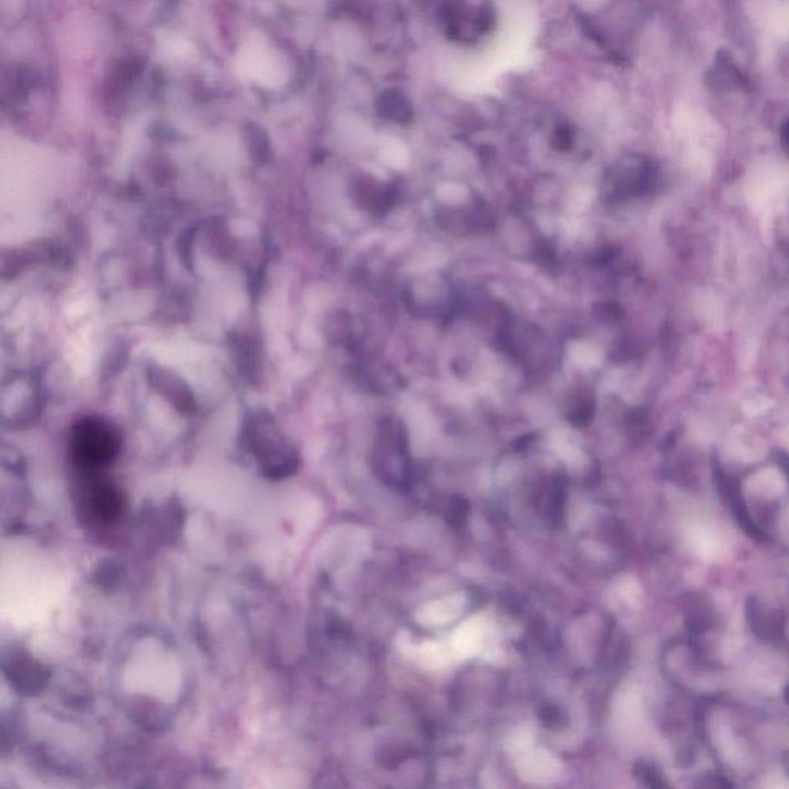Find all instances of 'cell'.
Wrapping results in <instances>:
<instances>
[{
    "mask_svg": "<svg viewBox=\"0 0 789 789\" xmlns=\"http://www.w3.org/2000/svg\"><path fill=\"white\" fill-rule=\"evenodd\" d=\"M246 435L247 446L258 459L266 477L277 480L297 470L298 454L266 416L253 418Z\"/></svg>",
    "mask_w": 789,
    "mask_h": 789,
    "instance_id": "6da1fadb",
    "label": "cell"
},
{
    "mask_svg": "<svg viewBox=\"0 0 789 789\" xmlns=\"http://www.w3.org/2000/svg\"><path fill=\"white\" fill-rule=\"evenodd\" d=\"M74 454L84 466H101L112 461L117 453V438L101 422H85L74 432Z\"/></svg>",
    "mask_w": 789,
    "mask_h": 789,
    "instance_id": "7a4b0ae2",
    "label": "cell"
},
{
    "mask_svg": "<svg viewBox=\"0 0 789 789\" xmlns=\"http://www.w3.org/2000/svg\"><path fill=\"white\" fill-rule=\"evenodd\" d=\"M123 497L113 486L101 485L93 489L92 508L97 517L113 520L123 512Z\"/></svg>",
    "mask_w": 789,
    "mask_h": 789,
    "instance_id": "3957f363",
    "label": "cell"
},
{
    "mask_svg": "<svg viewBox=\"0 0 789 789\" xmlns=\"http://www.w3.org/2000/svg\"><path fill=\"white\" fill-rule=\"evenodd\" d=\"M381 115L395 123H404L411 117L409 102L404 100L402 94L388 92L381 97L380 102Z\"/></svg>",
    "mask_w": 789,
    "mask_h": 789,
    "instance_id": "277c9868",
    "label": "cell"
},
{
    "mask_svg": "<svg viewBox=\"0 0 789 789\" xmlns=\"http://www.w3.org/2000/svg\"><path fill=\"white\" fill-rule=\"evenodd\" d=\"M634 775L637 777L642 785L650 788H665L666 783L663 780V775L661 769L654 767V765L645 764V761H640L635 765Z\"/></svg>",
    "mask_w": 789,
    "mask_h": 789,
    "instance_id": "5b68a950",
    "label": "cell"
},
{
    "mask_svg": "<svg viewBox=\"0 0 789 789\" xmlns=\"http://www.w3.org/2000/svg\"><path fill=\"white\" fill-rule=\"evenodd\" d=\"M564 492H567V490H564L563 482H557L551 502V517L556 523H559L561 518H563L564 502H567V500H564Z\"/></svg>",
    "mask_w": 789,
    "mask_h": 789,
    "instance_id": "8992f818",
    "label": "cell"
},
{
    "mask_svg": "<svg viewBox=\"0 0 789 789\" xmlns=\"http://www.w3.org/2000/svg\"><path fill=\"white\" fill-rule=\"evenodd\" d=\"M540 718L546 726H549V728H553V726L561 725V720H563L560 710L553 708V706H548V708L541 710Z\"/></svg>",
    "mask_w": 789,
    "mask_h": 789,
    "instance_id": "52a82bcc",
    "label": "cell"
},
{
    "mask_svg": "<svg viewBox=\"0 0 789 789\" xmlns=\"http://www.w3.org/2000/svg\"><path fill=\"white\" fill-rule=\"evenodd\" d=\"M467 516V505L466 502H458L457 506H454V512L450 513V520H453V525L455 528H458V526H461L465 523Z\"/></svg>",
    "mask_w": 789,
    "mask_h": 789,
    "instance_id": "ba28073f",
    "label": "cell"
}]
</instances>
